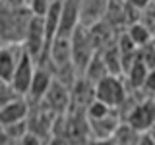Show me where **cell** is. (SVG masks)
Returning <instances> with one entry per match:
<instances>
[{"instance_id":"cell-27","label":"cell","mask_w":155,"mask_h":145,"mask_svg":"<svg viewBox=\"0 0 155 145\" xmlns=\"http://www.w3.org/2000/svg\"><path fill=\"white\" fill-rule=\"evenodd\" d=\"M128 2H130V4H132V6H134V8H138V10H140V12H142V10H143L145 6H147V4H149V2H151V0H128Z\"/></svg>"},{"instance_id":"cell-13","label":"cell","mask_w":155,"mask_h":145,"mask_svg":"<svg viewBox=\"0 0 155 145\" xmlns=\"http://www.w3.org/2000/svg\"><path fill=\"white\" fill-rule=\"evenodd\" d=\"M110 0H80V12H81V25L91 27L95 23L103 21L109 12Z\"/></svg>"},{"instance_id":"cell-7","label":"cell","mask_w":155,"mask_h":145,"mask_svg":"<svg viewBox=\"0 0 155 145\" xmlns=\"http://www.w3.org/2000/svg\"><path fill=\"white\" fill-rule=\"evenodd\" d=\"M29 112H31V105H29L25 97H14L12 101H8L0 108V126L6 128V126H12V124L27 122Z\"/></svg>"},{"instance_id":"cell-20","label":"cell","mask_w":155,"mask_h":145,"mask_svg":"<svg viewBox=\"0 0 155 145\" xmlns=\"http://www.w3.org/2000/svg\"><path fill=\"white\" fill-rule=\"evenodd\" d=\"M52 0H27V8L33 16H39V18H45L48 8H51Z\"/></svg>"},{"instance_id":"cell-14","label":"cell","mask_w":155,"mask_h":145,"mask_svg":"<svg viewBox=\"0 0 155 145\" xmlns=\"http://www.w3.org/2000/svg\"><path fill=\"white\" fill-rule=\"evenodd\" d=\"M147 72H149V68L142 62V58H138V60L128 68V72L122 76L126 79L128 89L130 91H142L143 83H145V77H147Z\"/></svg>"},{"instance_id":"cell-30","label":"cell","mask_w":155,"mask_h":145,"mask_svg":"<svg viewBox=\"0 0 155 145\" xmlns=\"http://www.w3.org/2000/svg\"><path fill=\"white\" fill-rule=\"evenodd\" d=\"M153 43H155V39H153Z\"/></svg>"},{"instance_id":"cell-2","label":"cell","mask_w":155,"mask_h":145,"mask_svg":"<svg viewBox=\"0 0 155 145\" xmlns=\"http://www.w3.org/2000/svg\"><path fill=\"white\" fill-rule=\"evenodd\" d=\"M23 48L31 58H35L37 64H41L45 60L47 54V33H45V18L33 16L29 21L25 39H23Z\"/></svg>"},{"instance_id":"cell-21","label":"cell","mask_w":155,"mask_h":145,"mask_svg":"<svg viewBox=\"0 0 155 145\" xmlns=\"http://www.w3.org/2000/svg\"><path fill=\"white\" fill-rule=\"evenodd\" d=\"M140 58H142V62L149 70H155V43L140 48Z\"/></svg>"},{"instance_id":"cell-23","label":"cell","mask_w":155,"mask_h":145,"mask_svg":"<svg viewBox=\"0 0 155 145\" xmlns=\"http://www.w3.org/2000/svg\"><path fill=\"white\" fill-rule=\"evenodd\" d=\"M143 93L147 97H155V70L147 72V77H145V83H143Z\"/></svg>"},{"instance_id":"cell-5","label":"cell","mask_w":155,"mask_h":145,"mask_svg":"<svg viewBox=\"0 0 155 145\" xmlns=\"http://www.w3.org/2000/svg\"><path fill=\"white\" fill-rule=\"evenodd\" d=\"M35 70H37V60L31 58L25 52L23 58L19 60V64L14 72V77L10 81L12 85V91L16 93L18 97H25L29 93V87H31V81H33V76H35Z\"/></svg>"},{"instance_id":"cell-17","label":"cell","mask_w":155,"mask_h":145,"mask_svg":"<svg viewBox=\"0 0 155 145\" xmlns=\"http://www.w3.org/2000/svg\"><path fill=\"white\" fill-rule=\"evenodd\" d=\"M84 77H87L89 81H93V83H99L103 77H107V76H110L109 74V70H107V64H105V60H103V56L97 52V54L91 58V62L87 64V68H85V72L81 74Z\"/></svg>"},{"instance_id":"cell-9","label":"cell","mask_w":155,"mask_h":145,"mask_svg":"<svg viewBox=\"0 0 155 145\" xmlns=\"http://www.w3.org/2000/svg\"><path fill=\"white\" fill-rule=\"evenodd\" d=\"M23 54H25V48L21 43H12V45L0 48V79L8 81V83L12 81L14 72H16Z\"/></svg>"},{"instance_id":"cell-12","label":"cell","mask_w":155,"mask_h":145,"mask_svg":"<svg viewBox=\"0 0 155 145\" xmlns=\"http://www.w3.org/2000/svg\"><path fill=\"white\" fill-rule=\"evenodd\" d=\"M70 89H72V108L87 110V106H89V105L97 99L95 83H93V81H89V79H87V77H84V76L78 77Z\"/></svg>"},{"instance_id":"cell-6","label":"cell","mask_w":155,"mask_h":145,"mask_svg":"<svg viewBox=\"0 0 155 145\" xmlns=\"http://www.w3.org/2000/svg\"><path fill=\"white\" fill-rule=\"evenodd\" d=\"M43 103H45L54 114L64 116L68 110L72 108V89H70V85L54 79L52 85H51V89H48V93H47V97L43 99Z\"/></svg>"},{"instance_id":"cell-26","label":"cell","mask_w":155,"mask_h":145,"mask_svg":"<svg viewBox=\"0 0 155 145\" xmlns=\"http://www.w3.org/2000/svg\"><path fill=\"white\" fill-rule=\"evenodd\" d=\"M8 45V37H6V19H4V10L0 8V48Z\"/></svg>"},{"instance_id":"cell-11","label":"cell","mask_w":155,"mask_h":145,"mask_svg":"<svg viewBox=\"0 0 155 145\" xmlns=\"http://www.w3.org/2000/svg\"><path fill=\"white\" fill-rule=\"evenodd\" d=\"M87 31H89V37H91L95 52H103L105 48L113 47L114 43L118 41V35H120L107 19L95 23V25H91V27H87Z\"/></svg>"},{"instance_id":"cell-10","label":"cell","mask_w":155,"mask_h":145,"mask_svg":"<svg viewBox=\"0 0 155 145\" xmlns=\"http://www.w3.org/2000/svg\"><path fill=\"white\" fill-rule=\"evenodd\" d=\"M80 25H81L80 0H62L60 31H58V37H72L74 31Z\"/></svg>"},{"instance_id":"cell-16","label":"cell","mask_w":155,"mask_h":145,"mask_svg":"<svg viewBox=\"0 0 155 145\" xmlns=\"http://www.w3.org/2000/svg\"><path fill=\"white\" fill-rule=\"evenodd\" d=\"M126 33H128V37L132 39V43H134L138 48H143V47L151 45L153 39H155V35L143 25L142 21H136V23H132V25H128Z\"/></svg>"},{"instance_id":"cell-19","label":"cell","mask_w":155,"mask_h":145,"mask_svg":"<svg viewBox=\"0 0 155 145\" xmlns=\"http://www.w3.org/2000/svg\"><path fill=\"white\" fill-rule=\"evenodd\" d=\"M140 21L155 35V0H151V2L140 12Z\"/></svg>"},{"instance_id":"cell-29","label":"cell","mask_w":155,"mask_h":145,"mask_svg":"<svg viewBox=\"0 0 155 145\" xmlns=\"http://www.w3.org/2000/svg\"><path fill=\"white\" fill-rule=\"evenodd\" d=\"M138 145H155V141L149 137V134H142V139H140Z\"/></svg>"},{"instance_id":"cell-1","label":"cell","mask_w":155,"mask_h":145,"mask_svg":"<svg viewBox=\"0 0 155 145\" xmlns=\"http://www.w3.org/2000/svg\"><path fill=\"white\" fill-rule=\"evenodd\" d=\"M95 93H97V101L109 105L110 108L120 110V106L128 99L130 89L122 76H107L99 83H95Z\"/></svg>"},{"instance_id":"cell-3","label":"cell","mask_w":155,"mask_h":145,"mask_svg":"<svg viewBox=\"0 0 155 145\" xmlns=\"http://www.w3.org/2000/svg\"><path fill=\"white\" fill-rule=\"evenodd\" d=\"M97 52L93 48V43H91L89 31H87V27L80 25L72 35V60H74V66L80 76L85 72L87 64L91 62V58Z\"/></svg>"},{"instance_id":"cell-18","label":"cell","mask_w":155,"mask_h":145,"mask_svg":"<svg viewBox=\"0 0 155 145\" xmlns=\"http://www.w3.org/2000/svg\"><path fill=\"white\" fill-rule=\"evenodd\" d=\"M140 139H142V134L126 122L120 124V128L116 130V134L113 135V141L116 145H138Z\"/></svg>"},{"instance_id":"cell-15","label":"cell","mask_w":155,"mask_h":145,"mask_svg":"<svg viewBox=\"0 0 155 145\" xmlns=\"http://www.w3.org/2000/svg\"><path fill=\"white\" fill-rule=\"evenodd\" d=\"M101 56H103L105 64H107V70H109L110 76H124V64H122V52H120L118 45L109 47L105 48L103 52H99Z\"/></svg>"},{"instance_id":"cell-22","label":"cell","mask_w":155,"mask_h":145,"mask_svg":"<svg viewBox=\"0 0 155 145\" xmlns=\"http://www.w3.org/2000/svg\"><path fill=\"white\" fill-rule=\"evenodd\" d=\"M14 97H18V95L12 91V85H10L8 81L0 79V108H2V106L6 105L8 101H12Z\"/></svg>"},{"instance_id":"cell-24","label":"cell","mask_w":155,"mask_h":145,"mask_svg":"<svg viewBox=\"0 0 155 145\" xmlns=\"http://www.w3.org/2000/svg\"><path fill=\"white\" fill-rule=\"evenodd\" d=\"M0 8H8V10L27 8V0H0Z\"/></svg>"},{"instance_id":"cell-31","label":"cell","mask_w":155,"mask_h":145,"mask_svg":"<svg viewBox=\"0 0 155 145\" xmlns=\"http://www.w3.org/2000/svg\"><path fill=\"white\" fill-rule=\"evenodd\" d=\"M52 2H54V0H52Z\"/></svg>"},{"instance_id":"cell-28","label":"cell","mask_w":155,"mask_h":145,"mask_svg":"<svg viewBox=\"0 0 155 145\" xmlns=\"http://www.w3.org/2000/svg\"><path fill=\"white\" fill-rule=\"evenodd\" d=\"M89 145H116L113 139H91Z\"/></svg>"},{"instance_id":"cell-8","label":"cell","mask_w":155,"mask_h":145,"mask_svg":"<svg viewBox=\"0 0 155 145\" xmlns=\"http://www.w3.org/2000/svg\"><path fill=\"white\" fill-rule=\"evenodd\" d=\"M52 81H54V76H52L51 68L37 64V70H35V76H33L31 87H29V93L25 95V99L29 101V105L43 103V99L47 97L48 89H51V85H52Z\"/></svg>"},{"instance_id":"cell-25","label":"cell","mask_w":155,"mask_h":145,"mask_svg":"<svg viewBox=\"0 0 155 145\" xmlns=\"http://www.w3.org/2000/svg\"><path fill=\"white\" fill-rule=\"evenodd\" d=\"M18 145H43V143H41V137H39V135L27 132V134L18 141Z\"/></svg>"},{"instance_id":"cell-4","label":"cell","mask_w":155,"mask_h":145,"mask_svg":"<svg viewBox=\"0 0 155 145\" xmlns=\"http://www.w3.org/2000/svg\"><path fill=\"white\" fill-rule=\"evenodd\" d=\"M126 124H130L140 134H147L155 126V97H143L134 105V108L126 114Z\"/></svg>"}]
</instances>
